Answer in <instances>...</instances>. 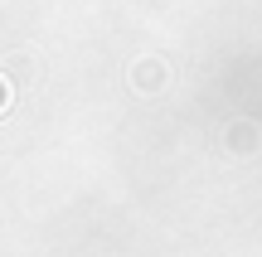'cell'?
I'll use <instances>...</instances> for the list:
<instances>
[{
    "instance_id": "6da1fadb",
    "label": "cell",
    "mask_w": 262,
    "mask_h": 257,
    "mask_svg": "<svg viewBox=\"0 0 262 257\" xmlns=\"http://www.w3.org/2000/svg\"><path fill=\"white\" fill-rule=\"evenodd\" d=\"M224 146L233 155H253V151H262V126L257 122H233L224 131Z\"/></svg>"
},
{
    "instance_id": "7a4b0ae2",
    "label": "cell",
    "mask_w": 262,
    "mask_h": 257,
    "mask_svg": "<svg viewBox=\"0 0 262 257\" xmlns=\"http://www.w3.org/2000/svg\"><path fill=\"white\" fill-rule=\"evenodd\" d=\"M165 63H160V58H136V63H131V87H136V92H160V87H165Z\"/></svg>"
},
{
    "instance_id": "3957f363",
    "label": "cell",
    "mask_w": 262,
    "mask_h": 257,
    "mask_svg": "<svg viewBox=\"0 0 262 257\" xmlns=\"http://www.w3.org/2000/svg\"><path fill=\"white\" fill-rule=\"evenodd\" d=\"M10 97H15V87H10V78L0 73V112H10Z\"/></svg>"
}]
</instances>
